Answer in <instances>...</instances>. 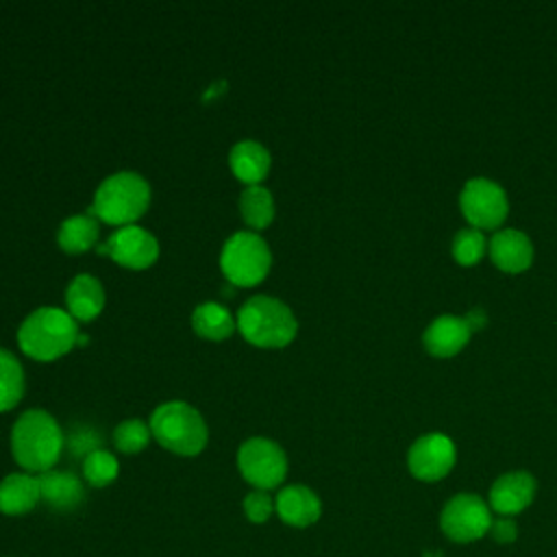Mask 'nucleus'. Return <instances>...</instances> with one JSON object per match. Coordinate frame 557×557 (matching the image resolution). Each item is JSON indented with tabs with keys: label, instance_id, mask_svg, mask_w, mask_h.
I'll use <instances>...</instances> for the list:
<instances>
[{
	"label": "nucleus",
	"instance_id": "f257e3e1",
	"mask_svg": "<svg viewBox=\"0 0 557 557\" xmlns=\"http://www.w3.org/2000/svg\"><path fill=\"white\" fill-rule=\"evenodd\" d=\"M63 431L46 409H26L13 424L11 450L15 461L30 472H48L59 461Z\"/></svg>",
	"mask_w": 557,
	"mask_h": 557
},
{
	"label": "nucleus",
	"instance_id": "f03ea898",
	"mask_svg": "<svg viewBox=\"0 0 557 557\" xmlns=\"http://www.w3.org/2000/svg\"><path fill=\"white\" fill-rule=\"evenodd\" d=\"M150 202V185L135 170H120L100 181L94 191V205L87 213L109 224H133Z\"/></svg>",
	"mask_w": 557,
	"mask_h": 557
},
{
	"label": "nucleus",
	"instance_id": "7ed1b4c3",
	"mask_svg": "<svg viewBox=\"0 0 557 557\" xmlns=\"http://www.w3.org/2000/svg\"><path fill=\"white\" fill-rule=\"evenodd\" d=\"M78 337V324L70 311L44 305L30 311L17 331L22 350L35 359H57L67 352Z\"/></svg>",
	"mask_w": 557,
	"mask_h": 557
},
{
	"label": "nucleus",
	"instance_id": "20e7f679",
	"mask_svg": "<svg viewBox=\"0 0 557 557\" xmlns=\"http://www.w3.org/2000/svg\"><path fill=\"white\" fill-rule=\"evenodd\" d=\"M237 329L248 342L276 348L294 339L298 322L294 311L281 298L270 294H255L239 307Z\"/></svg>",
	"mask_w": 557,
	"mask_h": 557
},
{
	"label": "nucleus",
	"instance_id": "39448f33",
	"mask_svg": "<svg viewBox=\"0 0 557 557\" xmlns=\"http://www.w3.org/2000/svg\"><path fill=\"white\" fill-rule=\"evenodd\" d=\"M150 431L161 446L178 455L200 453L209 437L202 413L185 400L161 403L150 416Z\"/></svg>",
	"mask_w": 557,
	"mask_h": 557
},
{
	"label": "nucleus",
	"instance_id": "423d86ee",
	"mask_svg": "<svg viewBox=\"0 0 557 557\" xmlns=\"http://www.w3.org/2000/svg\"><path fill=\"white\" fill-rule=\"evenodd\" d=\"M272 263V252L265 239L255 231H235L220 250V268L235 285L259 283Z\"/></svg>",
	"mask_w": 557,
	"mask_h": 557
},
{
	"label": "nucleus",
	"instance_id": "0eeeda50",
	"mask_svg": "<svg viewBox=\"0 0 557 557\" xmlns=\"http://www.w3.org/2000/svg\"><path fill=\"white\" fill-rule=\"evenodd\" d=\"M237 468L242 476L257 490H272L287 474V455L270 437H248L237 450Z\"/></svg>",
	"mask_w": 557,
	"mask_h": 557
},
{
	"label": "nucleus",
	"instance_id": "6e6552de",
	"mask_svg": "<svg viewBox=\"0 0 557 557\" xmlns=\"http://www.w3.org/2000/svg\"><path fill=\"white\" fill-rule=\"evenodd\" d=\"M459 207L463 218L472 228H496L505 222L509 211V200L505 189L483 176L466 181L459 194Z\"/></svg>",
	"mask_w": 557,
	"mask_h": 557
},
{
	"label": "nucleus",
	"instance_id": "1a4fd4ad",
	"mask_svg": "<svg viewBox=\"0 0 557 557\" xmlns=\"http://www.w3.org/2000/svg\"><path fill=\"white\" fill-rule=\"evenodd\" d=\"M490 507L476 494L453 496L440 513V527L444 535L457 544L481 540L490 531Z\"/></svg>",
	"mask_w": 557,
	"mask_h": 557
},
{
	"label": "nucleus",
	"instance_id": "9d476101",
	"mask_svg": "<svg viewBox=\"0 0 557 557\" xmlns=\"http://www.w3.org/2000/svg\"><path fill=\"white\" fill-rule=\"evenodd\" d=\"M455 459H457V448L448 435L426 433L411 444L407 455V466L416 479L433 483L444 479L453 470Z\"/></svg>",
	"mask_w": 557,
	"mask_h": 557
},
{
	"label": "nucleus",
	"instance_id": "9b49d317",
	"mask_svg": "<svg viewBox=\"0 0 557 557\" xmlns=\"http://www.w3.org/2000/svg\"><path fill=\"white\" fill-rule=\"evenodd\" d=\"M96 252L109 255L128 268H146L157 259L159 242L150 231L137 224H126L115 228L104 244H98Z\"/></svg>",
	"mask_w": 557,
	"mask_h": 557
},
{
	"label": "nucleus",
	"instance_id": "f8f14e48",
	"mask_svg": "<svg viewBox=\"0 0 557 557\" xmlns=\"http://www.w3.org/2000/svg\"><path fill=\"white\" fill-rule=\"evenodd\" d=\"M535 496V479L524 470L500 474L490 490V507L500 516L520 513Z\"/></svg>",
	"mask_w": 557,
	"mask_h": 557
},
{
	"label": "nucleus",
	"instance_id": "ddd939ff",
	"mask_svg": "<svg viewBox=\"0 0 557 557\" xmlns=\"http://www.w3.org/2000/svg\"><path fill=\"white\" fill-rule=\"evenodd\" d=\"M274 509L278 518L289 527H309L322 513V503L318 494L300 483L283 487L274 498Z\"/></svg>",
	"mask_w": 557,
	"mask_h": 557
},
{
	"label": "nucleus",
	"instance_id": "4468645a",
	"mask_svg": "<svg viewBox=\"0 0 557 557\" xmlns=\"http://www.w3.org/2000/svg\"><path fill=\"white\" fill-rule=\"evenodd\" d=\"M470 335H472V331H470L466 318L444 313L426 326L422 342H424V348L433 357L446 359V357L457 355L468 344Z\"/></svg>",
	"mask_w": 557,
	"mask_h": 557
},
{
	"label": "nucleus",
	"instance_id": "2eb2a0df",
	"mask_svg": "<svg viewBox=\"0 0 557 557\" xmlns=\"http://www.w3.org/2000/svg\"><path fill=\"white\" fill-rule=\"evenodd\" d=\"M490 259L494 261L496 268L505 272H522L531 265L533 261V244L531 239L516 228H503L498 231L490 244Z\"/></svg>",
	"mask_w": 557,
	"mask_h": 557
},
{
	"label": "nucleus",
	"instance_id": "dca6fc26",
	"mask_svg": "<svg viewBox=\"0 0 557 557\" xmlns=\"http://www.w3.org/2000/svg\"><path fill=\"white\" fill-rule=\"evenodd\" d=\"M41 500L39 476L28 472H13L0 481V511L7 516H22Z\"/></svg>",
	"mask_w": 557,
	"mask_h": 557
},
{
	"label": "nucleus",
	"instance_id": "f3484780",
	"mask_svg": "<svg viewBox=\"0 0 557 557\" xmlns=\"http://www.w3.org/2000/svg\"><path fill=\"white\" fill-rule=\"evenodd\" d=\"M65 305L74 320H91L104 307V287L102 283L89 274L78 272L65 287Z\"/></svg>",
	"mask_w": 557,
	"mask_h": 557
},
{
	"label": "nucleus",
	"instance_id": "a211bd4d",
	"mask_svg": "<svg viewBox=\"0 0 557 557\" xmlns=\"http://www.w3.org/2000/svg\"><path fill=\"white\" fill-rule=\"evenodd\" d=\"M41 498L59 511H70L85 500L83 481L67 470H48L39 474Z\"/></svg>",
	"mask_w": 557,
	"mask_h": 557
},
{
	"label": "nucleus",
	"instance_id": "6ab92c4d",
	"mask_svg": "<svg viewBox=\"0 0 557 557\" xmlns=\"http://www.w3.org/2000/svg\"><path fill=\"white\" fill-rule=\"evenodd\" d=\"M270 150L257 139H239L228 152L231 170L248 185L259 183L270 170Z\"/></svg>",
	"mask_w": 557,
	"mask_h": 557
},
{
	"label": "nucleus",
	"instance_id": "aec40b11",
	"mask_svg": "<svg viewBox=\"0 0 557 557\" xmlns=\"http://www.w3.org/2000/svg\"><path fill=\"white\" fill-rule=\"evenodd\" d=\"M98 239V220L91 213H74L57 228V242L65 252H83Z\"/></svg>",
	"mask_w": 557,
	"mask_h": 557
},
{
	"label": "nucleus",
	"instance_id": "412c9836",
	"mask_svg": "<svg viewBox=\"0 0 557 557\" xmlns=\"http://www.w3.org/2000/svg\"><path fill=\"white\" fill-rule=\"evenodd\" d=\"M235 318L233 313L215 302V300H207V302H200L194 313H191V324H194V331L202 337H209V339H224L228 337L233 331H235Z\"/></svg>",
	"mask_w": 557,
	"mask_h": 557
},
{
	"label": "nucleus",
	"instance_id": "4be33fe9",
	"mask_svg": "<svg viewBox=\"0 0 557 557\" xmlns=\"http://www.w3.org/2000/svg\"><path fill=\"white\" fill-rule=\"evenodd\" d=\"M239 211L248 226L263 228L274 218V198L272 191L259 183L246 185L239 194Z\"/></svg>",
	"mask_w": 557,
	"mask_h": 557
},
{
	"label": "nucleus",
	"instance_id": "5701e85b",
	"mask_svg": "<svg viewBox=\"0 0 557 557\" xmlns=\"http://www.w3.org/2000/svg\"><path fill=\"white\" fill-rule=\"evenodd\" d=\"M24 394V370L17 357L0 346V411L11 409Z\"/></svg>",
	"mask_w": 557,
	"mask_h": 557
},
{
	"label": "nucleus",
	"instance_id": "b1692460",
	"mask_svg": "<svg viewBox=\"0 0 557 557\" xmlns=\"http://www.w3.org/2000/svg\"><path fill=\"white\" fill-rule=\"evenodd\" d=\"M120 472L117 457L107 448H96L83 457V476L94 487H104Z\"/></svg>",
	"mask_w": 557,
	"mask_h": 557
},
{
	"label": "nucleus",
	"instance_id": "393cba45",
	"mask_svg": "<svg viewBox=\"0 0 557 557\" xmlns=\"http://www.w3.org/2000/svg\"><path fill=\"white\" fill-rule=\"evenodd\" d=\"M450 250H453V257L457 263L474 265L483 259V255L487 250V242L479 228L468 226V228L457 231V235L453 237Z\"/></svg>",
	"mask_w": 557,
	"mask_h": 557
},
{
	"label": "nucleus",
	"instance_id": "a878e982",
	"mask_svg": "<svg viewBox=\"0 0 557 557\" xmlns=\"http://www.w3.org/2000/svg\"><path fill=\"white\" fill-rule=\"evenodd\" d=\"M150 435V424H146L141 418H126L113 429V444L117 450L131 455L139 453L148 444Z\"/></svg>",
	"mask_w": 557,
	"mask_h": 557
},
{
	"label": "nucleus",
	"instance_id": "bb28decb",
	"mask_svg": "<svg viewBox=\"0 0 557 557\" xmlns=\"http://www.w3.org/2000/svg\"><path fill=\"white\" fill-rule=\"evenodd\" d=\"M274 511V498L265 490H252L244 498V513L250 522H265Z\"/></svg>",
	"mask_w": 557,
	"mask_h": 557
},
{
	"label": "nucleus",
	"instance_id": "cd10ccee",
	"mask_svg": "<svg viewBox=\"0 0 557 557\" xmlns=\"http://www.w3.org/2000/svg\"><path fill=\"white\" fill-rule=\"evenodd\" d=\"M490 535L496 542H500V544H509V542H513L518 537V527H516V522L509 516H500V518L492 520Z\"/></svg>",
	"mask_w": 557,
	"mask_h": 557
},
{
	"label": "nucleus",
	"instance_id": "c85d7f7f",
	"mask_svg": "<svg viewBox=\"0 0 557 557\" xmlns=\"http://www.w3.org/2000/svg\"><path fill=\"white\" fill-rule=\"evenodd\" d=\"M485 313H483V309H472V311H468V315H466V322H468V326H470V331L474 333V331H479L483 324H485Z\"/></svg>",
	"mask_w": 557,
	"mask_h": 557
},
{
	"label": "nucleus",
	"instance_id": "c756f323",
	"mask_svg": "<svg viewBox=\"0 0 557 557\" xmlns=\"http://www.w3.org/2000/svg\"><path fill=\"white\" fill-rule=\"evenodd\" d=\"M87 339H89V337H87L85 333H78V337H76V344H78V346H83V344H87Z\"/></svg>",
	"mask_w": 557,
	"mask_h": 557
}]
</instances>
